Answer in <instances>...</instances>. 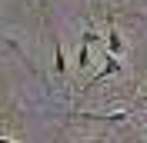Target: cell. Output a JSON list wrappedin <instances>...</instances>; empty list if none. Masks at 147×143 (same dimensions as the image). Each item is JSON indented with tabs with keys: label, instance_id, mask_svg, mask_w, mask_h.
Here are the masks:
<instances>
[{
	"label": "cell",
	"instance_id": "obj_1",
	"mask_svg": "<svg viewBox=\"0 0 147 143\" xmlns=\"http://www.w3.org/2000/svg\"><path fill=\"white\" fill-rule=\"evenodd\" d=\"M114 73H120V60H117L114 53H110V60L100 67V73H97L94 80H87V90H90V87H97V83H100V80H107V77H114Z\"/></svg>",
	"mask_w": 147,
	"mask_h": 143
},
{
	"label": "cell",
	"instance_id": "obj_4",
	"mask_svg": "<svg viewBox=\"0 0 147 143\" xmlns=\"http://www.w3.org/2000/svg\"><path fill=\"white\" fill-rule=\"evenodd\" d=\"M54 53H57V57H54V70H57V73H64V70H67V60H64V47L57 43V47H54Z\"/></svg>",
	"mask_w": 147,
	"mask_h": 143
},
{
	"label": "cell",
	"instance_id": "obj_3",
	"mask_svg": "<svg viewBox=\"0 0 147 143\" xmlns=\"http://www.w3.org/2000/svg\"><path fill=\"white\" fill-rule=\"evenodd\" d=\"M80 120H100V123H124L127 120V113L120 110V113H77Z\"/></svg>",
	"mask_w": 147,
	"mask_h": 143
},
{
	"label": "cell",
	"instance_id": "obj_2",
	"mask_svg": "<svg viewBox=\"0 0 147 143\" xmlns=\"http://www.w3.org/2000/svg\"><path fill=\"white\" fill-rule=\"evenodd\" d=\"M107 53H114V57H120L124 53V37H120V30L110 23V30H107Z\"/></svg>",
	"mask_w": 147,
	"mask_h": 143
},
{
	"label": "cell",
	"instance_id": "obj_5",
	"mask_svg": "<svg viewBox=\"0 0 147 143\" xmlns=\"http://www.w3.org/2000/svg\"><path fill=\"white\" fill-rule=\"evenodd\" d=\"M144 107H147V93H144Z\"/></svg>",
	"mask_w": 147,
	"mask_h": 143
}]
</instances>
